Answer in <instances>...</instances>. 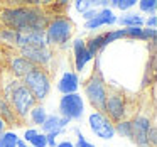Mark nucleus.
<instances>
[{
	"label": "nucleus",
	"instance_id": "f257e3e1",
	"mask_svg": "<svg viewBox=\"0 0 157 147\" xmlns=\"http://www.w3.org/2000/svg\"><path fill=\"white\" fill-rule=\"evenodd\" d=\"M0 22L7 29L17 32L46 31L49 17L37 5V2L29 5H14L0 12Z\"/></svg>",
	"mask_w": 157,
	"mask_h": 147
},
{
	"label": "nucleus",
	"instance_id": "f03ea898",
	"mask_svg": "<svg viewBox=\"0 0 157 147\" xmlns=\"http://www.w3.org/2000/svg\"><path fill=\"white\" fill-rule=\"evenodd\" d=\"M73 34H75V24L71 19L68 15H56L49 19L48 27L44 31L46 46L49 49H66L73 39Z\"/></svg>",
	"mask_w": 157,
	"mask_h": 147
},
{
	"label": "nucleus",
	"instance_id": "7ed1b4c3",
	"mask_svg": "<svg viewBox=\"0 0 157 147\" xmlns=\"http://www.w3.org/2000/svg\"><path fill=\"white\" fill-rule=\"evenodd\" d=\"M83 95L88 100L90 105L95 108V112L103 113L106 95H108V85H106V79L101 69H93L91 75L86 78L85 85H83Z\"/></svg>",
	"mask_w": 157,
	"mask_h": 147
},
{
	"label": "nucleus",
	"instance_id": "20e7f679",
	"mask_svg": "<svg viewBox=\"0 0 157 147\" xmlns=\"http://www.w3.org/2000/svg\"><path fill=\"white\" fill-rule=\"evenodd\" d=\"M21 81L29 90V93L34 96V100L37 103H42L51 95V90H52L51 75H49V71H46L42 68H36L34 66Z\"/></svg>",
	"mask_w": 157,
	"mask_h": 147
},
{
	"label": "nucleus",
	"instance_id": "39448f33",
	"mask_svg": "<svg viewBox=\"0 0 157 147\" xmlns=\"http://www.w3.org/2000/svg\"><path fill=\"white\" fill-rule=\"evenodd\" d=\"M9 102V105L12 106V110H14V113L17 115V118L21 120V122H24L25 118H27L29 112H31V108L36 105V100L34 96L29 93V90L25 88L24 85H22V81L19 83L17 86H15L14 90H12V93L5 98Z\"/></svg>",
	"mask_w": 157,
	"mask_h": 147
},
{
	"label": "nucleus",
	"instance_id": "423d86ee",
	"mask_svg": "<svg viewBox=\"0 0 157 147\" xmlns=\"http://www.w3.org/2000/svg\"><path fill=\"white\" fill-rule=\"evenodd\" d=\"M103 113H105L113 123L120 122L122 118H127V113H128L127 96L123 95V91L120 88H110L108 86V95H106Z\"/></svg>",
	"mask_w": 157,
	"mask_h": 147
},
{
	"label": "nucleus",
	"instance_id": "0eeeda50",
	"mask_svg": "<svg viewBox=\"0 0 157 147\" xmlns=\"http://www.w3.org/2000/svg\"><path fill=\"white\" fill-rule=\"evenodd\" d=\"M59 115L71 122H81L85 117V100L79 93H71V95H61L58 102Z\"/></svg>",
	"mask_w": 157,
	"mask_h": 147
},
{
	"label": "nucleus",
	"instance_id": "6e6552de",
	"mask_svg": "<svg viewBox=\"0 0 157 147\" xmlns=\"http://www.w3.org/2000/svg\"><path fill=\"white\" fill-rule=\"evenodd\" d=\"M88 127L96 137L101 140H110L117 135L115 133V123L101 112H91L88 115Z\"/></svg>",
	"mask_w": 157,
	"mask_h": 147
},
{
	"label": "nucleus",
	"instance_id": "1a4fd4ad",
	"mask_svg": "<svg viewBox=\"0 0 157 147\" xmlns=\"http://www.w3.org/2000/svg\"><path fill=\"white\" fill-rule=\"evenodd\" d=\"M19 56L31 61L36 68H42L48 71L54 59V51L49 48H22L19 49Z\"/></svg>",
	"mask_w": 157,
	"mask_h": 147
},
{
	"label": "nucleus",
	"instance_id": "9d476101",
	"mask_svg": "<svg viewBox=\"0 0 157 147\" xmlns=\"http://www.w3.org/2000/svg\"><path fill=\"white\" fill-rule=\"evenodd\" d=\"M132 120V142L139 147H149L147 142V133L150 127L154 125L152 118L147 113H137Z\"/></svg>",
	"mask_w": 157,
	"mask_h": 147
},
{
	"label": "nucleus",
	"instance_id": "9b49d317",
	"mask_svg": "<svg viewBox=\"0 0 157 147\" xmlns=\"http://www.w3.org/2000/svg\"><path fill=\"white\" fill-rule=\"evenodd\" d=\"M73 48V63H75V73H83L85 68L93 61V56L86 49V39L76 37L71 42Z\"/></svg>",
	"mask_w": 157,
	"mask_h": 147
},
{
	"label": "nucleus",
	"instance_id": "f8f14e48",
	"mask_svg": "<svg viewBox=\"0 0 157 147\" xmlns=\"http://www.w3.org/2000/svg\"><path fill=\"white\" fill-rule=\"evenodd\" d=\"M71 120L61 117L59 113H48V118L44 120V123L41 125L42 133H52V135L59 137L61 133H64V130L71 125Z\"/></svg>",
	"mask_w": 157,
	"mask_h": 147
},
{
	"label": "nucleus",
	"instance_id": "ddd939ff",
	"mask_svg": "<svg viewBox=\"0 0 157 147\" xmlns=\"http://www.w3.org/2000/svg\"><path fill=\"white\" fill-rule=\"evenodd\" d=\"M117 24V15L115 12L112 10V9H100L98 12H96L95 19H91V21L85 22V25L83 27L86 29V31H100L101 27H106V25H115Z\"/></svg>",
	"mask_w": 157,
	"mask_h": 147
},
{
	"label": "nucleus",
	"instance_id": "4468645a",
	"mask_svg": "<svg viewBox=\"0 0 157 147\" xmlns=\"http://www.w3.org/2000/svg\"><path fill=\"white\" fill-rule=\"evenodd\" d=\"M15 48H48L46 46L44 31H32V32H19Z\"/></svg>",
	"mask_w": 157,
	"mask_h": 147
},
{
	"label": "nucleus",
	"instance_id": "2eb2a0df",
	"mask_svg": "<svg viewBox=\"0 0 157 147\" xmlns=\"http://www.w3.org/2000/svg\"><path fill=\"white\" fill-rule=\"evenodd\" d=\"M56 90L61 95H71V93H79V75L75 71H64L61 78L56 83Z\"/></svg>",
	"mask_w": 157,
	"mask_h": 147
},
{
	"label": "nucleus",
	"instance_id": "dca6fc26",
	"mask_svg": "<svg viewBox=\"0 0 157 147\" xmlns=\"http://www.w3.org/2000/svg\"><path fill=\"white\" fill-rule=\"evenodd\" d=\"M32 68H34V64H32L31 61H27L25 58L19 56V54H14V56L9 58L7 73L10 76H14V78H17V79H22Z\"/></svg>",
	"mask_w": 157,
	"mask_h": 147
},
{
	"label": "nucleus",
	"instance_id": "f3484780",
	"mask_svg": "<svg viewBox=\"0 0 157 147\" xmlns=\"http://www.w3.org/2000/svg\"><path fill=\"white\" fill-rule=\"evenodd\" d=\"M144 21L145 19L139 14V12H123L122 15H117V24L122 29L127 27H144Z\"/></svg>",
	"mask_w": 157,
	"mask_h": 147
},
{
	"label": "nucleus",
	"instance_id": "a211bd4d",
	"mask_svg": "<svg viewBox=\"0 0 157 147\" xmlns=\"http://www.w3.org/2000/svg\"><path fill=\"white\" fill-rule=\"evenodd\" d=\"M106 48H108V44H106V39H105V32H98V34L91 36L90 39H86V49L93 58L100 56Z\"/></svg>",
	"mask_w": 157,
	"mask_h": 147
},
{
	"label": "nucleus",
	"instance_id": "6ab92c4d",
	"mask_svg": "<svg viewBox=\"0 0 157 147\" xmlns=\"http://www.w3.org/2000/svg\"><path fill=\"white\" fill-rule=\"evenodd\" d=\"M0 118L7 123V127L9 125H21V120L17 118V115L14 113L12 106L9 105V102L2 95H0Z\"/></svg>",
	"mask_w": 157,
	"mask_h": 147
},
{
	"label": "nucleus",
	"instance_id": "aec40b11",
	"mask_svg": "<svg viewBox=\"0 0 157 147\" xmlns=\"http://www.w3.org/2000/svg\"><path fill=\"white\" fill-rule=\"evenodd\" d=\"M27 117H29V122L34 125V129H37V127H41L42 123H44V120L48 118V110H46V106L42 105V103H36L31 108V112H29Z\"/></svg>",
	"mask_w": 157,
	"mask_h": 147
},
{
	"label": "nucleus",
	"instance_id": "412c9836",
	"mask_svg": "<svg viewBox=\"0 0 157 147\" xmlns=\"http://www.w3.org/2000/svg\"><path fill=\"white\" fill-rule=\"evenodd\" d=\"M115 133L120 137H125V139L132 140V120L127 117V118H122L120 122L115 123Z\"/></svg>",
	"mask_w": 157,
	"mask_h": 147
},
{
	"label": "nucleus",
	"instance_id": "4be33fe9",
	"mask_svg": "<svg viewBox=\"0 0 157 147\" xmlns=\"http://www.w3.org/2000/svg\"><path fill=\"white\" fill-rule=\"evenodd\" d=\"M21 137L14 132V130H5L0 135V147H17V142Z\"/></svg>",
	"mask_w": 157,
	"mask_h": 147
},
{
	"label": "nucleus",
	"instance_id": "5701e85b",
	"mask_svg": "<svg viewBox=\"0 0 157 147\" xmlns=\"http://www.w3.org/2000/svg\"><path fill=\"white\" fill-rule=\"evenodd\" d=\"M137 7H139L140 14L155 15L157 12V0H137Z\"/></svg>",
	"mask_w": 157,
	"mask_h": 147
},
{
	"label": "nucleus",
	"instance_id": "b1692460",
	"mask_svg": "<svg viewBox=\"0 0 157 147\" xmlns=\"http://www.w3.org/2000/svg\"><path fill=\"white\" fill-rule=\"evenodd\" d=\"M17 31H12V29H7V27H2L0 29V42L4 44H9L12 48H15V42H17Z\"/></svg>",
	"mask_w": 157,
	"mask_h": 147
},
{
	"label": "nucleus",
	"instance_id": "393cba45",
	"mask_svg": "<svg viewBox=\"0 0 157 147\" xmlns=\"http://www.w3.org/2000/svg\"><path fill=\"white\" fill-rule=\"evenodd\" d=\"M29 145H32V147H48V140H46V133L39 132L37 135H36L34 139L31 140V144H29Z\"/></svg>",
	"mask_w": 157,
	"mask_h": 147
},
{
	"label": "nucleus",
	"instance_id": "a878e982",
	"mask_svg": "<svg viewBox=\"0 0 157 147\" xmlns=\"http://www.w3.org/2000/svg\"><path fill=\"white\" fill-rule=\"evenodd\" d=\"M75 9L79 14H85L86 10L91 9V0H75Z\"/></svg>",
	"mask_w": 157,
	"mask_h": 147
},
{
	"label": "nucleus",
	"instance_id": "bb28decb",
	"mask_svg": "<svg viewBox=\"0 0 157 147\" xmlns=\"http://www.w3.org/2000/svg\"><path fill=\"white\" fill-rule=\"evenodd\" d=\"M37 133H39V130H37V129H34V127H31V129H25V130H24V135H22L21 139L24 140L25 144H31V140L34 139V137L37 135Z\"/></svg>",
	"mask_w": 157,
	"mask_h": 147
},
{
	"label": "nucleus",
	"instance_id": "cd10ccee",
	"mask_svg": "<svg viewBox=\"0 0 157 147\" xmlns=\"http://www.w3.org/2000/svg\"><path fill=\"white\" fill-rule=\"evenodd\" d=\"M147 142H149V147L157 145V129H155V125L150 127L149 133H147Z\"/></svg>",
	"mask_w": 157,
	"mask_h": 147
},
{
	"label": "nucleus",
	"instance_id": "c85d7f7f",
	"mask_svg": "<svg viewBox=\"0 0 157 147\" xmlns=\"http://www.w3.org/2000/svg\"><path fill=\"white\" fill-rule=\"evenodd\" d=\"M75 147H96V145H95L93 142H88L85 135H79V137H76Z\"/></svg>",
	"mask_w": 157,
	"mask_h": 147
},
{
	"label": "nucleus",
	"instance_id": "c756f323",
	"mask_svg": "<svg viewBox=\"0 0 157 147\" xmlns=\"http://www.w3.org/2000/svg\"><path fill=\"white\" fill-rule=\"evenodd\" d=\"M144 27H147V29H155V27H157V17H155V15H150V17H147L145 21H144Z\"/></svg>",
	"mask_w": 157,
	"mask_h": 147
},
{
	"label": "nucleus",
	"instance_id": "7c9ffc66",
	"mask_svg": "<svg viewBox=\"0 0 157 147\" xmlns=\"http://www.w3.org/2000/svg\"><path fill=\"white\" fill-rule=\"evenodd\" d=\"M96 9H90V10H86L85 14H81V17H83V21L85 22H88V21H91V19H95V15H96Z\"/></svg>",
	"mask_w": 157,
	"mask_h": 147
},
{
	"label": "nucleus",
	"instance_id": "2f4dec72",
	"mask_svg": "<svg viewBox=\"0 0 157 147\" xmlns=\"http://www.w3.org/2000/svg\"><path fill=\"white\" fill-rule=\"evenodd\" d=\"M46 140H48V147H56V144H58V137L52 133H46Z\"/></svg>",
	"mask_w": 157,
	"mask_h": 147
},
{
	"label": "nucleus",
	"instance_id": "473e14b6",
	"mask_svg": "<svg viewBox=\"0 0 157 147\" xmlns=\"http://www.w3.org/2000/svg\"><path fill=\"white\" fill-rule=\"evenodd\" d=\"M56 147H75V142H73V140L64 139V140H61V142L56 144Z\"/></svg>",
	"mask_w": 157,
	"mask_h": 147
},
{
	"label": "nucleus",
	"instance_id": "72a5a7b5",
	"mask_svg": "<svg viewBox=\"0 0 157 147\" xmlns=\"http://www.w3.org/2000/svg\"><path fill=\"white\" fill-rule=\"evenodd\" d=\"M71 132H73V133H75V135H76V137H79V135H83V132H81V129H79V127H78V125H73V127H71Z\"/></svg>",
	"mask_w": 157,
	"mask_h": 147
},
{
	"label": "nucleus",
	"instance_id": "f704fd0d",
	"mask_svg": "<svg viewBox=\"0 0 157 147\" xmlns=\"http://www.w3.org/2000/svg\"><path fill=\"white\" fill-rule=\"evenodd\" d=\"M5 130H7V123H5L4 120L0 118V135H2V133H4Z\"/></svg>",
	"mask_w": 157,
	"mask_h": 147
}]
</instances>
